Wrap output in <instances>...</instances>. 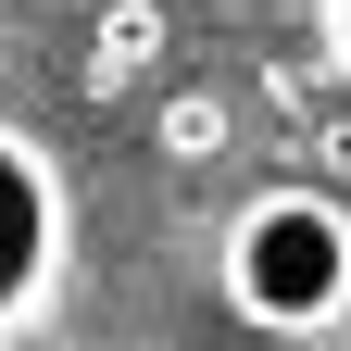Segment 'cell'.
<instances>
[{"label": "cell", "mask_w": 351, "mask_h": 351, "mask_svg": "<svg viewBox=\"0 0 351 351\" xmlns=\"http://www.w3.org/2000/svg\"><path fill=\"white\" fill-rule=\"evenodd\" d=\"M226 301L263 326V339H314L351 314V201L314 189V176H276L226 213Z\"/></svg>", "instance_id": "6da1fadb"}, {"label": "cell", "mask_w": 351, "mask_h": 351, "mask_svg": "<svg viewBox=\"0 0 351 351\" xmlns=\"http://www.w3.org/2000/svg\"><path fill=\"white\" fill-rule=\"evenodd\" d=\"M63 276V176L38 138L0 125V326H25Z\"/></svg>", "instance_id": "7a4b0ae2"}, {"label": "cell", "mask_w": 351, "mask_h": 351, "mask_svg": "<svg viewBox=\"0 0 351 351\" xmlns=\"http://www.w3.org/2000/svg\"><path fill=\"white\" fill-rule=\"evenodd\" d=\"M226 101H213V88H176V101H163V125H151V138H163V163H213V151H226Z\"/></svg>", "instance_id": "3957f363"}, {"label": "cell", "mask_w": 351, "mask_h": 351, "mask_svg": "<svg viewBox=\"0 0 351 351\" xmlns=\"http://www.w3.org/2000/svg\"><path fill=\"white\" fill-rule=\"evenodd\" d=\"M151 51H163V13H151V0H125V13H101V51H88V63H101V88H113V75H138Z\"/></svg>", "instance_id": "277c9868"}, {"label": "cell", "mask_w": 351, "mask_h": 351, "mask_svg": "<svg viewBox=\"0 0 351 351\" xmlns=\"http://www.w3.org/2000/svg\"><path fill=\"white\" fill-rule=\"evenodd\" d=\"M326 63L351 75V0H326Z\"/></svg>", "instance_id": "5b68a950"}, {"label": "cell", "mask_w": 351, "mask_h": 351, "mask_svg": "<svg viewBox=\"0 0 351 351\" xmlns=\"http://www.w3.org/2000/svg\"><path fill=\"white\" fill-rule=\"evenodd\" d=\"M326 176H351V125H326ZM326 176H314V189H326Z\"/></svg>", "instance_id": "8992f818"}]
</instances>
